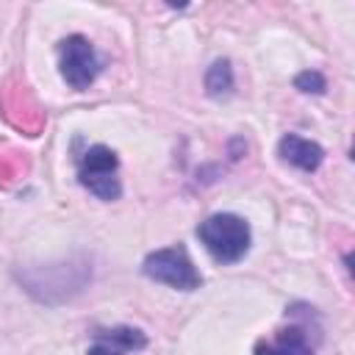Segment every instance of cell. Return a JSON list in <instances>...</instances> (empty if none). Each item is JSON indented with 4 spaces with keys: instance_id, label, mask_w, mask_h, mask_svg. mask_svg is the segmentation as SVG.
<instances>
[{
    "instance_id": "9c48e42d",
    "label": "cell",
    "mask_w": 355,
    "mask_h": 355,
    "mask_svg": "<svg viewBox=\"0 0 355 355\" xmlns=\"http://www.w3.org/2000/svg\"><path fill=\"white\" fill-rule=\"evenodd\" d=\"M294 86L300 89V92H305V94H322L324 92V78H322V72H316V69H308V72H300L297 78H294Z\"/></svg>"
},
{
    "instance_id": "3957f363",
    "label": "cell",
    "mask_w": 355,
    "mask_h": 355,
    "mask_svg": "<svg viewBox=\"0 0 355 355\" xmlns=\"http://www.w3.org/2000/svg\"><path fill=\"white\" fill-rule=\"evenodd\" d=\"M116 169H119L116 153L105 144H92L78 161V180L94 197L111 202L122 194V183L116 178Z\"/></svg>"
},
{
    "instance_id": "8992f818",
    "label": "cell",
    "mask_w": 355,
    "mask_h": 355,
    "mask_svg": "<svg viewBox=\"0 0 355 355\" xmlns=\"http://www.w3.org/2000/svg\"><path fill=\"white\" fill-rule=\"evenodd\" d=\"M255 355H313V344L305 324H288L277 330L275 338L258 341Z\"/></svg>"
},
{
    "instance_id": "6da1fadb",
    "label": "cell",
    "mask_w": 355,
    "mask_h": 355,
    "mask_svg": "<svg viewBox=\"0 0 355 355\" xmlns=\"http://www.w3.org/2000/svg\"><path fill=\"white\" fill-rule=\"evenodd\" d=\"M197 239L216 263H239L252 244L250 225L236 214H214L197 227Z\"/></svg>"
},
{
    "instance_id": "52a82bcc",
    "label": "cell",
    "mask_w": 355,
    "mask_h": 355,
    "mask_svg": "<svg viewBox=\"0 0 355 355\" xmlns=\"http://www.w3.org/2000/svg\"><path fill=\"white\" fill-rule=\"evenodd\" d=\"M277 155H280L286 164H291V166H297V169H302V172H316L319 164L324 161V150H322L316 141L302 139V136H297V133H288V136L280 139Z\"/></svg>"
},
{
    "instance_id": "5b68a950",
    "label": "cell",
    "mask_w": 355,
    "mask_h": 355,
    "mask_svg": "<svg viewBox=\"0 0 355 355\" xmlns=\"http://www.w3.org/2000/svg\"><path fill=\"white\" fill-rule=\"evenodd\" d=\"M147 347V336L139 327H108V330H97L94 333V344L89 347L86 355H130Z\"/></svg>"
},
{
    "instance_id": "7a4b0ae2",
    "label": "cell",
    "mask_w": 355,
    "mask_h": 355,
    "mask_svg": "<svg viewBox=\"0 0 355 355\" xmlns=\"http://www.w3.org/2000/svg\"><path fill=\"white\" fill-rule=\"evenodd\" d=\"M141 272L150 280L164 283V286L178 288V291H194V288L202 286V275L197 272L194 261L189 258L186 247H180V244L150 252L141 263Z\"/></svg>"
},
{
    "instance_id": "ba28073f",
    "label": "cell",
    "mask_w": 355,
    "mask_h": 355,
    "mask_svg": "<svg viewBox=\"0 0 355 355\" xmlns=\"http://www.w3.org/2000/svg\"><path fill=\"white\" fill-rule=\"evenodd\" d=\"M205 92L211 97H227L233 92V67L227 58H216L205 72Z\"/></svg>"
},
{
    "instance_id": "277c9868",
    "label": "cell",
    "mask_w": 355,
    "mask_h": 355,
    "mask_svg": "<svg viewBox=\"0 0 355 355\" xmlns=\"http://www.w3.org/2000/svg\"><path fill=\"white\" fill-rule=\"evenodd\" d=\"M100 58L92 47V42L80 33H72L67 39L58 42V69H61V78L75 89V92H83L94 83V78L100 75Z\"/></svg>"
}]
</instances>
